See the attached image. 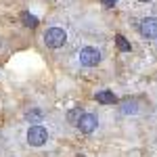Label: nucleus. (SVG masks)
I'll use <instances>...</instances> for the list:
<instances>
[{
  "instance_id": "ddd939ff",
  "label": "nucleus",
  "mask_w": 157,
  "mask_h": 157,
  "mask_svg": "<svg viewBox=\"0 0 157 157\" xmlns=\"http://www.w3.org/2000/svg\"><path fill=\"white\" fill-rule=\"evenodd\" d=\"M155 40H157V38H155Z\"/></svg>"
},
{
  "instance_id": "9d476101",
  "label": "nucleus",
  "mask_w": 157,
  "mask_h": 157,
  "mask_svg": "<svg viewBox=\"0 0 157 157\" xmlns=\"http://www.w3.org/2000/svg\"><path fill=\"white\" fill-rule=\"evenodd\" d=\"M27 120H40V113H38V111H32V113H29V115H27Z\"/></svg>"
},
{
  "instance_id": "423d86ee",
  "label": "nucleus",
  "mask_w": 157,
  "mask_h": 157,
  "mask_svg": "<svg viewBox=\"0 0 157 157\" xmlns=\"http://www.w3.org/2000/svg\"><path fill=\"white\" fill-rule=\"evenodd\" d=\"M97 101L101 105H113V103H117V97L109 90H101V92H97Z\"/></svg>"
},
{
  "instance_id": "7ed1b4c3",
  "label": "nucleus",
  "mask_w": 157,
  "mask_h": 157,
  "mask_svg": "<svg viewBox=\"0 0 157 157\" xmlns=\"http://www.w3.org/2000/svg\"><path fill=\"white\" fill-rule=\"evenodd\" d=\"M80 63L84 67H94L101 63V52L94 46H86V48L80 50Z\"/></svg>"
},
{
  "instance_id": "6e6552de",
  "label": "nucleus",
  "mask_w": 157,
  "mask_h": 157,
  "mask_svg": "<svg viewBox=\"0 0 157 157\" xmlns=\"http://www.w3.org/2000/svg\"><path fill=\"white\" fill-rule=\"evenodd\" d=\"M115 44H117V48H120L121 52H128V50H130V42L124 36H115Z\"/></svg>"
},
{
  "instance_id": "1a4fd4ad",
  "label": "nucleus",
  "mask_w": 157,
  "mask_h": 157,
  "mask_svg": "<svg viewBox=\"0 0 157 157\" xmlns=\"http://www.w3.org/2000/svg\"><path fill=\"white\" fill-rule=\"evenodd\" d=\"M21 19H23V23L27 25V27H36L38 25V19L34 15H29V13H21Z\"/></svg>"
},
{
  "instance_id": "9b49d317",
  "label": "nucleus",
  "mask_w": 157,
  "mask_h": 157,
  "mask_svg": "<svg viewBox=\"0 0 157 157\" xmlns=\"http://www.w3.org/2000/svg\"><path fill=\"white\" fill-rule=\"evenodd\" d=\"M101 2H103L105 6H115V4H117V0H101Z\"/></svg>"
},
{
  "instance_id": "39448f33",
  "label": "nucleus",
  "mask_w": 157,
  "mask_h": 157,
  "mask_svg": "<svg viewBox=\"0 0 157 157\" xmlns=\"http://www.w3.org/2000/svg\"><path fill=\"white\" fill-rule=\"evenodd\" d=\"M97 115H92V113H84L82 115V120L78 121V128H80V132H84V134H90V132H94L97 130Z\"/></svg>"
},
{
  "instance_id": "f257e3e1",
  "label": "nucleus",
  "mask_w": 157,
  "mask_h": 157,
  "mask_svg": "<svg viewBox=\"0 0 157 157\" xmlns=\"http://www.w3.org/2000/svg\"><path fill=\"white\" fill-rule=\"evenodd\" d=\"M65 40H67V34L61 27H50V29H46V34H44V42H46L48 48H61L65 44Z\"/></svg>"
},
{
  "instance_id": "0eeeda50",
  "label": "nucleus",
  "mask_w": 157,
  "mask_h": 157,
  "mask_svg": "<svg viewBox=\"0 0 157 157\" xmlns=\"http://www.w3.org/2000/svg\"><path fill=\"white\" fill-rule=\"evenodd\" d=\"M86 111L82 107H75V109H71L69 113H67V121L71 124V126H78V121L82 120V115H84Z\"/></svg>"
},
{
  "instance_id": "f03ea898",
  "label": "nucleus",
  "mask_w": 157,
  "mask_h": 157,
  "mask_svg": "<svg viewBox=\"0 0 157 157\" xmlns=\"http://www.w3.org/2000/svg\"><path fill=\"white\" fill-rule=\"evenodd\" d=\"M46 140H48V132L42 126H32L27 130V143L32 147H42Z\"/></svg>"
},
{
  "instance_id": "20e7f679",
  "label": "nucleus",
  "mask_w": 157,
  "mask_h": 157,
  "mask_svg": "<svg viewBox=\"0 0 157 157\" xmlns=\"http://www.w3.org/2000/svg\"><path fill=\"white\" fill-rule=\"evenodd\" d=\"M138 32H140L145 38H157V19L155 17H147V19H143L140 25H138Z\"/></svg>"
},
{
  "instance_id": "f8f14e48",
  "label": "nucleus",
  "mask_w": 157,
  "mask_h": 157,
  "mask_svg": "<svg viewBox=\"0 0 157 157\" xmlns=\"http://www.w3.org/2000/svg\"><path fill=\"white\" fill-rule=\"evenodd\" d=\"M140 2H149V0H140Z\"/></svg>"
}]
</instances>
